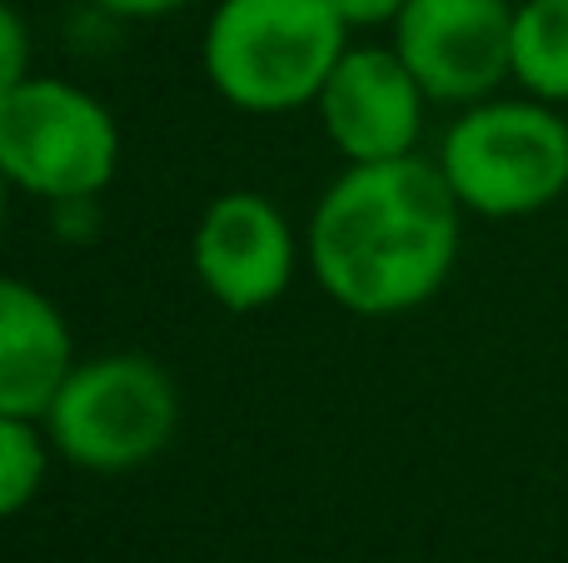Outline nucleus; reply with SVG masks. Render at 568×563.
<instances>
[{"label":"nucleus","mask_w":568,"mask_h":563,"mask_svg":"<svg viewBox=\"0 0 568 563\" xmlns=\"http://www.w3.org/2000/svg\"><path fill=\"white\" fill-rule=\"evenodd\" d=\"M434 100L414 80L394 45H354L329 70L314 115L344 165H379V160L419 155L424 115Z\"/></svg>","instance_id":"8"},{"label":"nucleus","mask_w":568,"mask_h":563,"mask_svg":"<svg viewBox=\"0 0 568 563\" xmlns=\"http://www.w3.org/2000/svg\"><path fill=\"white\" fill-rule=\"evenodd\" d=\"M30 75V25L10 0H0V100Z\"/></svg>","instance_id":"12"},{"label":"nucleus","mask_w":568,"mask_h":563,"mask_svg":"<svg viewBox=\"0 0 568 563\" xmlns=\"http://www.w3.org/2000/svg\"><path fill=\"white\" fill-rule=\"evenodd\" d=\"M464 245V205L439 160L399 155L344 165L310 215V275L344 315L394 319L449 285Z\"/></svg>","instance_id":"1"},{"label":"nucleus","mask_w":568,"mask_h":563,"mask_svg":"<svg viewBox=\"0 0 568 563\" xmlns=\"http://www.w3.org/2000/svg\"><path fill=\"white\" fill-rule=\"evenodd\" d=\"M334 10H339V20L349 30H384L399 20V10L409 6V0H329Z\"/></svg>","instance_id":"13"},{"label":"nucleus","mask_w":568,"mask_h":563,"mask_svg":"<svg viewBox=\"0 0 568 563\" xmlns=\"http://www.w3.org/2000/svg\"><path fill=\"white\" fill-rule=\"evenodd\" d=\"M75 359L65 309L30 279L0 275V414L40 419Z\"/></svg>","instance_id":"9"},{"label":"nucleus","mask_w":568,"mask_h":563,"mask_svg":"<svg viewBox=\"0 0 568 563\" xmlns=\"http://www.w3.org/2000/svg\"><path fill=\"white\" fill-rule=\"evenodd\" d=\"M514 85L568 105V0H514Z\"/></svg>","instance_id":"10"},{"label":"nucleus","mask_w":568,"mask_h":563,"mask_svg":"<svg viewBox=\"0 0 568 563\" xmlns=\"http://www.w3.org/2000/svg\"><path fill=\"white\" fill-rule=\"evenodd\" d=\"M40 424L65 464L85 474H130L170 449L180 429V389L160 359L110 349L75 359Z\"/></svg>","instance_id":"4"},{"label":"nucleus","mask_w":568,"mask_h":563,"mask_svg":"<svg viewBox=\"0 0 568 563\" xmlns=\"http://www.w3.org/2000/svg\"><path fill=\"white\" fill-rule=\"evenodd\" d=\"M389 45L434 105H474L514 80V0H409Z\"/></svg>","instance_id":"6"},{"label":"nucleus","mask_w":568,"mask_h":563,"mask_svg":"<svg viewBox=\"0 0 568 563\" xmlns=\"http://www.w3.org/2000/svg\"><path fill=\"white\" fill-rule=\"evenodd\" d=\"M190 269L230 315H255L290 295L300 269V235L290 215L260 190H225L190 229Z\"/></svg>","instance_id":"7"},{"label":"nucleus","mask_w":568,"mask_h":563,"mask_svg":"<svg viewBox=\"0 0 568 563\" xmlns=\"http://www.w3.org/2000/svg\"><path fill=\"white\" fill-rule=\"evenodd\" d=\"M195 0H95V10H105L110 20H165L180 16Z\"/></svg>","instance_id":"14"},{"label":"nucleus","mask_w":568,"mask_h":563,"mask_svg":"<svg viewBox=\"0 0 568 563\" xmlns=\"http://www.w3.org/2000/svg\"><path fill=\"white\" fill-rule=\"evenodd\" d=\"M50 434L40 419H20V414H0V519L26 514L40 499L50 474Z\"/></svg>","instance_id":"11"},{"label":"nucleus","mask_w":568,"mask_h":563,"mask_svg":"<svg viewBox=\"0 0 568 563\" xmlns=\"http://www.w3.org/2000/svg\"><path fill=\"white\" fill-rule=\"evenodd\" d=\"M6 209H10V180H6V170H0V225H6Z\"/></svg>","instance_id":"15"},{"label":"nucleus","mask_w":568,"mask_h":563,"mask_svg":"<svg viewBox=\"0 0 568 563\" xmlns=\"http://www.w3.org/2000/svg\"><path fill=\"white\" fill-rule=\"evenodd\" d=\"M354 30L329 0H220L200 35V65L245 115L314 110Z\"/></svg>","instance_id":"2"},{"label":"nucleus","mask_w":568,"mask_h":563,"mask_svg":"<svg viewBox=\"0 0 568 563\" xmlns=\"http://www.w3.org/2000/svg\"><path fill=\"white\" fill-rule=\"evenodd\" d=\"M439 170L464 215L529 219L568 195V115L534 95H489L454 115Z\"/></svg>","instance_id":"3"},{"label":"nucleus","mask_w":568,"mask_h":563,"mask_svg":"<svg viewBox=\"0 0 568 563\" xmlns=\"http://www.w3.org/2000/svg\"><path fill=\"white\" fill-rule=\"evenodd\" d=\"M0 170L10 190L55 205H85L120 170V125L100 95L30 70L0 100Z\"/></svg>","instance_id":"5"}]
</instances>
